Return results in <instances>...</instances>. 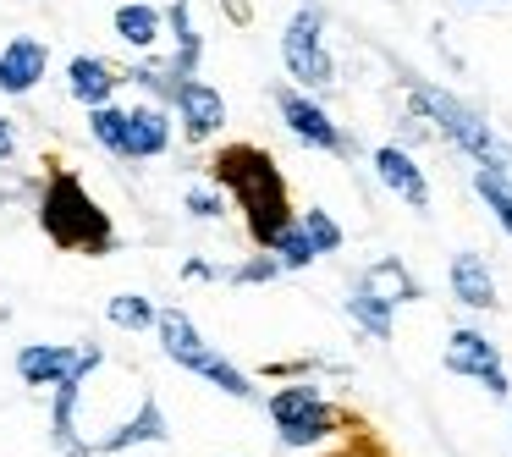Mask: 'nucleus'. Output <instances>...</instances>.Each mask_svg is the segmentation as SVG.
<instances>
[{
	"instance_id": "f257e3e1",
	"label": "nucleus",
	"mask_w": 512,
	"mask_h": 457,
	"mask_svg": "<svg viewBox=\"0 0 512 457\" xmlns=\"http://www.w3.org/2000/svg\"><path fill=\"white\" fill-rule=\"evenodd\" d=\"M210 177H215V188L243 210L248 243H254L259 254H270V248L298 226L287 177H281V166L270 160V149H259V144H221L210 155Z\"/></svg>"
},
{
	"instance_id": "f03ea898",
	"label": "nucleus",
	"mask_w": 512,
	"mask_h": 457,
	"mask_svg": "<svg viewBox=\"0 0 512 457\" xmlns=\"http://www.w3.org/2000/svg\"><path fill=\"white\" fill-rule=\"evenodd\" d=\"M39 232H45L61 254L100 259V254H111V248H116L111 215L89 199L83 177H78V171H67V166H56L45 177V193H39Z\"/></svg>"
},
{
	"instance_id": "7ed1b4c3",
	"label": "nucleus",
	"mask_w": 512,
	"mask_h": 457,
	"mask_svg": "<svg viewBox=\"0 0 512 457\" xmlns=\"http://www.w3.org/2000/svg\"><path fill=\"white\" fill-rule=\"evenodd\" d=\"M408 94H413L419 116L435 127V133L452 138V144L463 149V155H474V160H479V171H496V177H507V182H512V149L501 144L496 133H490V122L474 111V105H463L457 94L435 89V83H419V78H408Z\"/></svg>"
},
{
	"instance_id": "20e7f679",
	"label": "nucleus",
	"mask_w": 512,
	"mask_h": 457,
	"mask_svg": "<svg viewBox=\"0 0 512 457\" xmlns=\"http://www.w3.org/2000/svg\"><path fill=\"white\" fill-rule=\"evenodd\" d=\"M155 331H160V353H166L177 369H193V375H204L210 386H221L226 397H243V402L254 397V380H248L243 369L232 364V358L215 353V347L199 336V325H193L182 309H160V325H155Z\"/></svg>"
},
{
	"instance_id": "39448f33",
	"label": "nucleus",
	"mask_w": 512,
	"mask_h": 457,
	"mask_svg": "<svg viewBox=\"0 0 512 457\" xmlns=\"http://www.w3.org/2000/svg\"><path fill=\"white\" fill-rule=\"evenodd\" d=\"M89 133L116 160H155L171 144V116L160 105H105V111H89Z\"/></svg>"
},
{
	"instance_id": "423d86ee",
	"label": "nucleus",
	"mask_w": 512,
	"mask_h": 457,
	"mask_svg": "<svg viewBox=\"0 0 512 457\" xmlns=\"http://www.w3.org/2000/svg\"><path fill=\"white\" fill-rule=\"evenodd\" d=\"M281 61H287L292 83L303 94H320L336 83V61L325 50V12L320 6H298L292 12V23L281 28Z\"/></svg>"
},
{
	"instance_id": "0eeeda50",
	"label": "nucleus",
	"mask_w": 512,
	"mask_h": 457,
	"mask_svg": "<svg viewBox=\"0 0 512 457\" xmlns=\"http://www.w3.org/2000/svg\"><path fill=\"white\" fill-rule=\"evenodd\" d=\"M270 424H276L281 446H320L342 419H336V408L320 397L314 380H298V386H281L276 397H270Z\"/></svg>"
},
{
	"instance_id": "6e6552de",
	"label": "nucleus",
	"mask_w": 512,
	"mask_h": 457,
	"mask_svg": "<svg viewBox=\"0 0 512 457\" xmlns=\"http://www.w3.org/2000/svg\"><path fill=\"white\" fill-rule=\"evenodd\" d=\"M441 364L452 369V375H463V380H474V386H485L490 397H507V391H512L507 364H501L496 342H490L485 331H474V325H457V331L446 336Z\"/></svg>"
},
{
	"instance_id": "1a4fd4ad",
	"label": "nucleus",
	"mask_w": 512,
	"mask_h": 457,
	"mask_svg": "<svg viewBox=\"0 0 512 457\" xmlns=\"http://www.w3.org/2000/svg\"><path fill=\"white\" fill-rule=\"evenodd\" d=\"M276 111H281V122H287V133L298 138V144L325 149V155H342V149H347L342 127H336L331 116H325V105L314 100V94H303V89H281V94H276Z\"/></svg>"
},
{
	"instance_id": "9d476101",
	"label": "nucleus",
	"mask_w": 512,
	"mask_h": 457,
	"mask_svg": "<svg viewBox=\"0 0 512 457\" xmlns=\"http://www.w3.org/2000/svg\"><path fill=\"white\" fill-rule=\"evenodd\" d=\"M171 105H177V116H182V138H188V144H204V138H215L226 127L221 89H210V83H199V78L177 83V89H171Z\"/></svg>"
},
{
	"instance_id": "9b49d317",
	"label": "nucleus",
	"mask_w": 512,
	"mask_h": 457,
	"mask_svg": "<svg viewBox=\"0 0 512 457\" xmlns=\"http://www.w3.org/2000/svg\"><path fill=\"white\" fill-rule=\"evenodd\" d=\"M83 364V347H61V342H34L17 353V375H23V386L45 391V386H67L72 375H78Z\"/></svg>"
},
{
	"instance_id": "f8f14e48",
	"label": "nucleus",
	"mask_w": 512,
	"mask_h": 457,
	"mask_svg": "<svg viewBox=\"0 0 512 457\" xmlns=\"http://www.w3.org/2000/svg\"><path fill=\"white\" fill-rule=\"evenodd\" d=\"M127 83L122 67H111L105 56H72L67 61V94L78 105H89V111H105L111 105V94Z\"/></svg>"
},
{
	"instance_id": "ddd939ff",
	"label": "nucleus",
	"mask_w": 512,
	"mask_h": 457,
	"mask_svg": "<svg viewBox=\"0 0 512 457\" xmlns=\"http://www.w3.org/2000/svg\"><path fill=\"white\" fill-rule=\"evenodd\" d=\"M375 177L386 182L391 193H397L402 204H413V210H430V182H424V171H419V160L408 155V149H397V144H380L375 149Z\"/></svg>"
},
{
	"instance_id": "4468645a",
	"label": "nucleus",
	"mask_w": 512,
	"mask_h": 457,
	"mask_svg": "<svg viewBox=\"0 0 512 457\" xmlns=\"http://www.w3.org/2000/svg\"><path fill=\"white\" fill-rule=\"evenodd\" d=\"M45 67H50L45 39H34V34L12 39V45L0 50V94H28L39 78H45Z\"/></svg>"
},
{
	"instance_id": "2eb2a0df",
	"label": "nucleus",
	"mask_w": 512,
	"mask_h": 457,
	"mask_svg": "<svg viewBox=\"0 0 512 457\" xmlns=\"http://www.w3.org/2000/svg\"><path fill=\"white\" fill-rule=\"evenodd\" d=\"M446 281H452V298L463 303V309H479V314L496 309V276H490L485 254H474V248L452 254V270H446Z\"/></svg>"
},
{
	"instance_id": "dca6fc26",
	"label": "nucleus",
	"mask_w": 512,
	"mask_h": 457,
	"mask_svg": "<svg viewBox=\"0 0 512 457\" xmlns=\"http://www.w3.org/2000/svg\"><path fill=\"white\" fill-rule=\"evenodd\" d=\"M149 441H171V424H166V408H160L155 397L138 402V413L122 424V430H111L94 452H127V446H149Z\"/></svg>"
},
{
	"instance_id": "f3484780",
	"label": "nucleus",
	"mask_w": 512,
	"mask_h": 457,
	"mask_svg": "<svg viewBox=\"0 0 512 457\" xmlns=\"http://www.w3.org/2000/svg\"><path fill=\"white\" fill-rule=\"evenodd\" d=\"M358 287H364V292H375V298H386L391 309H397V303H413V298H419V281H413V270L402 265L397 254L375 259V265L364 270V281H358Z\"/></svg>"
},
{
	"instance_id": "a211bd4d",
	"label": "nucleus",
	"mask_w": 512,
	"mask_h": 457,
	"mask_svg": "<svg viewBox=\"0 0 512 457\" xmlns=\"http://www.w3.org/2000/svg\"><path fill=\"white\" fill-rule=\"evenodd\" d=\"M116 39H127L133 50H149L160 39V28H166V12H155V6H144V0H133V6H116Z\"/></svg>"
},
{
	"instance_id": "6ab92c4d",
	"label": "nucleus",
	"mask_w": 512,
	"mask_h": 457,
	"mask_svg": "<svg viewBox=\"0 0 512 457\" xmlns=\"http://www.w3.org/2000/svg\"><path fill=\"white\" fill-rule=\"evenodd\" d=\"M347 314H353V325H364V336H375V342H391V331H397V309H391L386 298H375V292H364V287L347 292Z\"/></svg>"
},
{
	"instance_id": "aec40b11",
	"label": "nucleus",
	"mask_w": 512,
	"mask_h": 457,
	"mask_svg": "<svg viewBox=\"0 0 512 457\" xmlns=\"http://www.w3.org/2000/svg\"><path fill=\"white\" fill-rule=\"evenodd\" d=\"M105 320H111L116 331H155L160 309L144 298V292H116V298L105 303Z\"/></svg>"
},
{
	"instance_id": "412c9836",
	"label": "nucleus",
	"mask_w": 512,
	"mask_h": 457,
	"mask_svg": "<svg viewBox=\"0 0 512 457\" xmlns=\"http://www.w3.org/2000/svg\"><path fill=\"white\" fill-rule=\"evenodd\" d=\"M474 193L490 204V215L501 221V232L512 237V182L496 177V171H474Z\"/></svg>"
},
{
	"instance_id": "4be33fe9",
	"label": "nucleus",
	"mask_w": 512,
	"mask_h": 457,
	"mask_svg": "<svg viewBox=\"0 0 512 457\" xmlns=\"http://www.w3.org/2000/svg\"><path fill=\"white\" fill-rule=\"evenodd\" d=\"M298 226L309 232V243L320 248V254H336V248H342V226H336L331 215L320 210V204H309V210L298 215Z\"/></svg>"
},
{
	"instance_id": "5701e85b",
	"label": "nucleus",
	"mask_w": 512,
	"mask_h": 457,
	"mask_svg": "<svg viewBox=\"0 0 512 457\" xmlns=\"http://www.w3.org/2000/svg\"><path fill=\"white\" fill-rule=\"evenodd\" d=\"M270 254L281 259V270H303V265H314V259H320V248L309 243V232H303V226H292V232L270 248Z\"/></svg>"
},
{
	"instance_id": "b1692460",
	"label": "nucleus",
	"mask_w": 512,
	"mask_h": 457,
	"mask_svg": "<svg viewBox=\"0 0 512 457\" xmlns=\"http://www.w3.org/2000/svg\"><path fill=\"white\" fill-rule=\"evenodd\" d=\"M276 276H281V259H276V254H254L248 265H237V270H232L237 287H254V281H276Z\"/></svg>"
},
{
	"instance_id": "393cba45",
	"label": "nucleus",
	"mask_w": 512,
	"mask_h": 457,
	"mask_svg": "<svg viewBox=\"0 0 512 457\" xmlns=\"http://www.w3.org/2000/svg\"><path fill=\"white\" fill-rule=\"evenodd\" d=\"M188 215H193V221H221V215H226L221 193H204V188H193V193H188Z\"/></svg>"
},
{
	"instance_id": "a878e982",
	"label": "nucleus",
	"mask_w": 512,
	"mask_h": 457,
	"mask_svg": "<svg viewBox=\"0 0 512 457\" xmlns=\"http://www.w3.org/2000/svg\"><path fill=\"white\" fill-rule=\"evenodd\" d=\"M17 155V127H12V116H0V160H12Z\"/></svg>"
}]
</instances>
